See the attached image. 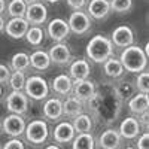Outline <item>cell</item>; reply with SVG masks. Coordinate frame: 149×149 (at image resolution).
I'll use <instances>...</instances> for the list:
<instances>
[{"instance_id": "obj_1", "label": "cell", "mask_w": 149, "mask_h": 149, "mask_svg": "<svg viewBox=\"0 0 149 149\" xmlns=\"http://www.w3.org/2000/svg\"><path fill=\"white\" fill-rule=\"evenodd\" d=\"M121 64L124 67V70H127L130 73H140L143 70H146L148 67V55L145 54V51L140 46H127L121 54Z\"/></svg>"}, {"instance_id": "obj_2", "label": "cell", "mask_w": 149, "mask_h": 149, "mask_svg": "<svg viewBox=\"0 0 149 149\" xmlns=\"http://www.w3.org/2000/svg\"><path fill=\"white\" fill-rule=\"evenodd\" d=\"M86 57L93 63H104L107 58L113 55V45L110 39L103 34H95L86 45Z\"/></svg>"}, {"instance_id": "obj_3", "label": "cell", "mask_w": 149, "mask_h": 149, "mask_svg": "<svg viewBox=\"0 0 149 149\" xmlns=\"http://www.w3.org/2000/svg\"><path fill=\"white\" fill-rule=\"evenodd\" d=\"M24 93H26V95L29 98H33V100H43V98H46L48 94H49L48 82L42 76L33 74L29 79H26Z\"/></svg>"}, {"instance_id": "obj_4", "label": "cell", "mask_w": 149, "mask_h": 149, "mask_svg": "<svg viewBox=\"0 0 149 149\" xmlns=\"http://www.w3.org/2000/svg\"><path fill=\"white\" fill-rule=\"evenodd\" d=\"M24 134H26V139L30 143H33V145H42L48 139L49 130H48V125H46L45 121L36 119V121H31L29 125H26Z\"/></svg>"}, {"instance_id": "obj_5", "label": "cell", "mask_w": 149, "mask_h": 149, "mask_svg": "<svg viewBox=\"0 0 149 149\" xmlns=\"http://www.w3.org/2000/svg\"><path fill=\"white\" fill-rule=\"evenodd\" d=\"M6 107L10 113L24 115L29 109V97L24 91H12L6 97Z\"/></svg>"}, {"instance_id": "obj_6", "label": "cell", "mask_w": 149, "mask_h": 149, "mask_svg": "<svg viewBox=\"0 0 149 149\" xmlns=\"http://www.w3.org/2000/svg\"><path fill=\"white\" fill-rule=\"evenodd\" d=\"M69 29L74 34H85L91 27V18L84 10H73L69 17Z\"/></svg>"}, {"instance_id": "obj_7", "label": "cell", "mask_w": 149, "mask_h": 149, "mask_svg": "<svg viewBox=\"0 0 149 149\" xmlns=\"http://www.w3.org/2000/svg\"><path fill=\"white\" fill-rule=\"evenodd\" d=\"M2 130L10 136V137H18V136L24 134L26 130V121L21 115L17 113H10L2 121Z\"/></svg>"}, {"instance_id": "obj_8", "label": "cell", "mask_w": 149, "mask_h": 149, "mask_svg": "<svg viewBox=\"0 0 149 149\" xmlns=\"http://www.w3.org/2000/svg\"><path fill=\"white\" fill-rule=\"evenodd\" d=\"M49 60L51 63L57 64V66H66L69 64V61L72 58V52H70V48L63 43V42H57L55 45H52L48 51Z\"/></svg>"}, {"instance_id": "obj_9", "label": "cell", "mask_w": 149, "mask_h": 149, "mask_svg": "<svg viewBox=\"0 0 149 149\" xmlns=\"http://www.w3.org/2000/svg\"><path fill=\"white\" fill-rule=\"evenodd\" d=\"M110 42L113 46L118 48H127L134 43V31L128 26H119L112 31Z\"/></svg>"}, {"instance_id": "obj_10", "label": "cell", "mask_w": 149, "mask_h": 149, "mask_svg": "<svg viewBox=\"0 0 149 149\" xmlns=\"http://www.w3.org/2000/svg\"><path fill=\"white\" fill-rule=\"evenodd\" d=\"M24 18L27 19V22L30 24V26H42L48 18V9L40 2L27 5L26 17Z\"/></svg>"}, {"instance_id": "obj_11", "label": "cell", "mask_w": 149, "mask_h": 149, "mask_svg": "<svg viewBox=\"0 0 149 149\" xmlns=\"http://www.w3.org/2000/svg\"><path fill=\"white\" fill-rule=\"evenodd\" d=\"M70 29L67 21H64L63 18H54L52 21H49L48 24V36L51 37L55 42H63L64 39L69 37Z\"/></svg>"}, {"instance_id": "obj_12", "label": "cell", "mask_w": 149, "mask_h": 149, "mask_svg": "<svg viewBox=\"0 0 149 149\" xmlns=\"http://www.w3.org/2000/svg\"><path fill=\"white\" fill-rule=\"evenodd\" d=\"M30 29V24L26 18H10L5 24V31L12 39H21L26 36L27 30Z\"/></svg>"}, {"instance_id": "obj_13", "label": "cell", "mask_w": 149, "mask_h": 149, "mask_svg": "<svg viewBox=\"0 0 149 149\" xmlns=\"http://www.w3.org/2000/svg\"><path fill=\"white\" fill-rule=\"evenodd\" d=\"M73 95L81 102L85 100H90L93 98V95L95 94V85L94 82L88 81V79H84V81H76L73 82V90H72Z\"/></svg>"}, {"instance_id": "obj_14", "label": "cell", "mask_w": 149, "mask_h": 149, "mask_svg": "<svg viewBox=\"0 0 149 149\" xmlns=\"http://www.w3.org/2000/svg\"><path fill=\"white\" fill-rule=\"evenodd\" d=\"M90 73H91V66H90L88 61L84 60V58L73 61L70 64V69H69V76L72 78L73 82L88 79Z\"/></svg>"}, {"instance_id": "obj_15", "label": "cell", "mask_w": 149, "mask_h": 149, "mask_svg": "<svg viewBox=\"0 0 149 149\" xmlns=\"http://www.w3.org/2000/svg\"><path fill=\"white\" fill-rule=\"evenodd\" d=\"M118 133L121 134V137H124V139H128V140L136 139L139 136V133H140V122H139V119L134 118V116L125 118L121 122Z\"/></svg>"}, {"instance_id": "obj_16", "label": "cell", "mask_w": 149, "mask_h": 149, "mask_svg": "<svg viewBox=\"0 0 149 149\" xmlns=\"http://www.w3.org/2000/svg\"><path fill=\"white\" fill-rule=\"evenodd\" d=\"M121 134L116 130H104L98 137V146L102 149H118L121 146Z\"/></svg>"}, {"instance_id": "obj_17", "label": "cell", "mask_w": 149, "mask_h": 149, "mask_svg": "<svg viewBox=\"0 0 149 149\" xmlns=\"http://www.w3.org/2000/svg\"><path fill=\"white\" fill-rule=\"evenodd\" d=\"M88 9V17L93 19H103L109 15L110 6L109 0H91L86 6Z\"/></svg>"}, {"instance_id": "obj_18", "label": "cell", "mask_w": 149, "mask_h": 149, "mask_svg": "<svg viewBox=\"0 0 149 149\" xmlns=\"http://www.w3.org/2000/svg\"><path fill=\"white\" fill-rule=\"evenodd\" d=\"M76 131H74L72 122H60L54 128V140L57 143H69L74 139Z\"/></svg>"}, {"instance_id": "obj_19", "label": "cell", "mask_w": 149, "mask_h": 149, "mask_svg": "<svg viewBox=\"0 0 149 149\" xmlns=\"http://www.w3.org/2000/svg\"><path fill=\"white\" fill-rule=\"evenodd\" d=\"M148 107H149V95L146 93H139V94L133 95L128 102L130 112L139 116L145 113V112H148Z\"/></svg>"}, {"instance_id": "obj_20", "label": "cell", "mask_w": 149, "mask_h": 149, "mask_svg": "<svg viewBox=\"0 0 149 149\" xmlns=\"http://www.w3.org/2000/svg\"><path fill=\"white\" fill-rule=\"evenodd\" d=\"M43 115L51 119V121H57L63 116V102L60 98H49L43 104Z\"/></svg>"}, {"instance_id": "obj_21", "label": "cell", "mask_w": 149, "mask_h": 149, "mask_svg": "<svg viewBox=\"0 0 149 149\" xmlns=\"http://www.w3.org/2000/svg\"><path fill=\"white\" fill-rule=\"evenodd\" d=\"M52 90L60 95H69L73 90V81L69 74H58L52 81Z\"/></svg>"}, {"instance_id": "obj_22", "label": "cell", "mask_w": 149, "mask_h": 149, "mask_svg": "<svg viewBox=\"0 0 149 149\" xmlns=\"http://www.w3.org/2000/svg\"><path fill=\"white\" fill-rule=\"evenodd\" d=\"M82 102L78 100L76 97H67L66 100L63 102V115L69 116V118H74L82 113Z\"/></svg>"}, {"instance_id": "obj_23", "label": "cell", "mask_w": 149, "mask_h": 149, "mask_svg": "<svg viewBox=\"0 0 149 149\" xmlns=\"http://www.w3.org/2000/svg\"><path fill=\"white\" fill-rule=\"evenodd\" d=\"M30 57V66H33L36 70H46L51 66V60L46 51H34Z\"/></svg>"}, {"instance_id": "obj_24", "label": "cell", "mask_w": 149, "mask_h": 149, "mask_svg": "<svg viewBox=\"0 0 149 149\" xmlns=\"http://www.w3.org/2000/svg\"><path fill=\"white\" fill-rule=\"evenodd\" d=\"M103 64H104L103 66L104 73L107 74L109 78H115L116 79V78L122 76V73L125 72V70H124V67H122V64H121V61L118 58H115V57L107 58Z\"/></svg>"}, {"instance_id": "obj_25", "label": "cell", "mask_w": 149, "mask_h": 149, "mask_svg": "<svg viewBox=\"0 0 149 149\" xmlns=\"http://www.w3.org/2000/svg\"><path fill=\"white\" fill-rule=\"evenodd\" d=\"M95 140L93 137V134L90 133H81L78 136H74V139L72 140V148L73 149H94Z\"/></svg>"}, {"instance_id": "obj_26", "label": "cell", "mask_w": 149, "mask_h": 149, "mask_svg": "<svg viewBox=\"0 0 149 149\" xmlns=\"http://www.w3.org/2000/svg\"><path fill=\"white\" fill-rule=\"evenodd\" d=\"M72 125H73L74 131H76L78 134H81V133H91V130H93V119L88 115L81 113V115L73 118Z\"/></svg>"}, {"instance_id": "obj_27", "label": "cell", "mask_w": 149, "mask_h": 149, "mask_svg": "<svg viewBox=\"0 0 149 149\" xmlns=\"http://www.w3.org/2000/svg\"><path fill=\"white\" fill-rule=\"evenodd\" d=\"M10 67L14 72H26L30 67V57L26 52H17L10 60Z\"/></svg>"}, {"instance_id": "obj_28", "label": "cell", "mask_w": 149, "mask_h": 149, "mask_svg": "<svg viewBox=\"0 0 149 149\" xmlns=\"http://www.w3.org/2000/svg\"><path fill=\"white\" fill-rule=\"evenodd\" d=\"M6 10L12 18H24L27 10V3L24 0H10L6 6Z\"/></svg>"}, {"instance_id": "obj_29", "label": "cell", "mask_w": 149, "mask_h": 149, "mask_svg": "<svg viewBox=\"0 0 149 149\" xmlns=\"http://www.w3.org/2000/svg\"><path fill=\"white\" fill-rule=\"evenodd\" d=\"M27 39V42L33 46H39L43 40V29L40 26H33L27 30L26 36H24Z\"/></svg>"}, {"instance_id": "obj_30", "label": "cell", "mask_w": 149, "mask_h": 149, "mask_svg": "<svg viewBox=\"0 0 149 149\" xmlns=\"http://www.w3.org/2000/svg\"><path fill=\"white\" fill-rule=\"evenodd\" d=\"M9 85L12 91H24V85H26V74L24 72H14L10 73L9 78Z\"/></svg>"}, {"instance_id": "obj_31", "label": "cell", "mask_w": 149, "mask_h": 149, "mask_svg": "<svg viewBox=\"0 0 149 149\" xmlns=\"http://www.w3.org/2000/svg\"><path fill=\"white\" fill-rule=\"evenodd\" d=\"M110 10L118 12V14H124L128 12L133 6V0H109Z\"/></svg>"}, {"instance_id": "obj_32", "label": "cell", "mask_w": 149, "mask_h": 149, "mask_svg": "<svg viewBox=\"0 0 149 149\" xmlns=\"http://www.w3.org/2000/svg\"><path fill=\"white\" fill-rule=\"evenodd\" d=\"M136 88L139 90V93H146L149 91V73L146 70L140 72L136 78Z\"/></svg>"}, {"instance_id": "obj_33", "label": "cell", "mask_w": 149, "mask_h": 149, "mask_svg": "<svg viewBox=\"0 0 149 149\" xmlns=\"http://www.w3.org/2000/svg\"><path fill=\"white\" fill-rule=\"evenodd\" d=\"M3 149H26V146H24V143L17 139V137H12L10 140H8L5 145H3Z\"/></svg>"}, {"instance_id": "obj_34", "label": "cell", "mask_w": 149, "mask_h": 149, "mask_svg": "<svg viewBox=\"0 0 149 149\" xmlns=\"http://www.w3.org/2000/svg\"><path fill=\"white\" fill-rule=\"evenodd\" d=\"M118 93L122 95V98H127V97H131L133 95V88H131V85L130 84H122L119 88H118Z\"/></svg>"}, {"instance_id": "obj_35", "label": "cell", "mask_w": 149, "mask_h": 149, "mask_svg": "<svg viewBox=\"0 0 149 149\" xmlns=\"http://www.w3.org/2000/svg\"><path fill=\"white\" fill-rule=\"evenodd\" d=\"M136 149H149V134L143 133L137 139V148Z\"/></svg>"}, {"instance_id": "obj_36", "label": "cell", "mask_w": 149, "mask_h": 149, "mask_svg": "<svg viewBox=\"0 0 149 149\" xmlns=\"http://www.w3.org/2000/svg\"><path fill=\"white\" fill-rule=\"evenodd\" d=\"M66 2L73 10H82L86 5V0H66Z\"/></svg>"}, {"instance_id": "obj_37", "label": "cell", "mask_w": 149, "mask_h": 149, "mask_svg": "<svg viewBox=\"0 0 149 149\" xmlns=\"http://www.w3.org/2000/svg\"><path fill=\"white\" fill-rule=\"evenodd\" d=\"M10 78V72L9 67L5 64H0V84H6Z\"/></svg>"}, {"instance_id": "obj_38", "label": "cell", "mask_w": 149, "mask_h": 149, "mask_svg": "<svg viewBox=\"0 0 149 149\" xmlns=\"http://www.w3.org/2000/svg\"><path fill=\"white\" fill-rule=\"evenodd\" d=\"M6 10V0H0V15Z\"/></svg>"}, {"instance_id": "obj_39", "label": "cell", "mask_w": 149, "mask_h": 149, "mask_svg": "<svg viewBox=\"0 0 149 149\" xmlns=\"http://www.w3.org/2000/svg\"><path fill=\"white\" fill-rule=\"evenodd\" d=\"M5 24H6V22H5V18H3L2 15H0V33H2V31L5 30Z\"/></svg>"}, {"instance_id": "obj_40", "label": "cell", "mask_w": 149, "mask_h": 149, "mask_svg": "<svg viewBox=\"0 0 149 149\" xmlns=\"http://www.w3.org/2000/svg\"><path fill=\"white\" fill-rule=\"evenodd\" d=\"M45 149H60V148H58L57 145H49V146H46Z\"/></svg>"}, {"instance_id": "obj_41", "label": "cell", "mask_w": 149, "mask_h": 149, "mask_svg": "<svg viewBox=\"0 0 149 149\" xmlns=\"http://www.w3.org/2000/svg\"><path fill=\"white\" fill-rule=\"evenodd\" d=\"M24 2H26L27 5H31V3H37L39 0H24Z\"/></svg>"}, {"instance_id": "obj_42", "label": "cell", "mask_w": 149, "mask_h": 149, "mask_svg": "<svg viewBox=\"0 0 149 149\" xmlns=\"http://www.w3.org/2000/svg\"><path fill=\"white\" fill-rule=\"evenodd\" d=\"M45 2H48V3H57V2H60V0H45Z\"/></svg>"}, {"instance_id": "obj_43", "label": "cell", "mask_w": 149, "mask_h": 149, "mask_svg": "<svg viewBox=\"0 0 149 149\" xmlns=\"http://www.w3.org/2000/svg\"><path fill=\"white\" fill-rule=\"evenodd\" d=\"M0 97H2V85H0Z\"/></svg>"}, {"instance_id": "obj_44", "label": "cell", "mask_w": 149, "mask_h": 149, "mask_svg": "<svg viewBox=\"0 0 149 149\" xmlns=\"http://www.w3.org/2000/svg\"><path fill=\"white\" fill-rule=\"evenodd\" d=\"M0 131H2V121H0Z\"/></svg>"}, {"instance_id": "obj_45", "label": "cell", "mask_w": 149, "mask_h": 149, "mask_svg": "<svg viewBox=\"0 0 149 149\" xmlns=\"http://www.w3.org/2000/svg\"><path fill=\"white\" fill-rule=\"evenodd\" d=\"M127 149H136V148H127Z\"/></svg>"}]
</instances>
